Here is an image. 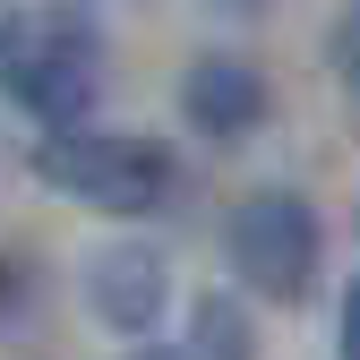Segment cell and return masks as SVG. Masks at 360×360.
Segmentation results:
<instances>
[{
    "mask_svg": "<svg viewBox=\"0 0 360 360\" xmlns=\"http://www.w3.org/2000/svg\"><path fill=\"white\" fill-rule=\"evenodd\" d=\"M180 360H257V326L240 318V300L206 292L198 318H189V352H180Z\"/></svg>",
    "mask_w": 360,
    "mask_h": 360,
    "instance_id": "cell-6",
    "label": "cell"
},
{
    "mask_svg": "<svg viewBox=\"0 0 360 360\" xmlns=\"http://www.w3.org/2000/svg\"><path fill=\"white\" fill-rule=\"evenodd\" d=\"M0 86L43 120V138H60L95 112L103 95V34L77 9H34L9 18V52H0Z\"/></svg>",
    "mask_w": 360,
    "mask_h": 360,
    "instance_id": "cell-2",
    "label": "cell"
},
{
    "mask_svg": "<svg viewBox=\"0 0 360 360\" xmlns=\"http://www.w3.org/2000/svg\"><path fill=\"white\" fill-rule=\"evenodd\" d=\"M266 112H275V95H266L257 60H240V52H198L189 69H180V120H189L198 138L240 146V138H257Z\"/></svg>",
    "mask_w": 360,
    "mask_h": 360,
    "instance_id": "cell-4",
    "label": "cell"
},
{
    "mask_svg": "<svg viewBox=\"0 0 360 360\" xmlns=\"http://www.w3.org/2000/svg\"><path fill=\"white\" fill-rule=\"evenodd\" d=\"M86 300L112 335H155L163 300H172V266L155 249H95L86 257Z\"/></svg>",
    "mask_w": 360,
    "mask_h": 360,
    "instance_id": "cell-5",
    "label": "cell"
},
{
    "mask_svg": "<svg viewBox=\"0 0 360 360\" xmlns=\"http://www.w3.org/2000/svg\"><path fill=\"white\" fill-rule=\"evenodd\" d=\"M223 257H232V275L257 292V300H309V283H318V257H326V223L318 206H309L300 189H283V180H266V189H249L232 206V223H223Z\"/></svg>",
    "mask_w": 360,
    "mask_h": 360,
    "instance_id": "cell-3",
    "label": "cell"
},
{
    "mask_svg": "<svg viewBox=\"0 0 360 360\" xmlns=\"http://www.w3.org/2000/svg\"><path fill=\"white\" fill-rule=\"evenodd\" d=\"M34 180L52 198H77V206H95V214L138 223V214L172 206L180 155L163 138H129V129H60V138L34 146Z\"/></svg>",
    "mask_w": 360,
    "mask_h": 360,
    "instance_id": "cell-1",
    "label": "cell"
},
{
    "mask_svg": "<svg viewBox=\"0 0 360 360\" xmlns=\"http://www.w3.org/2000/svg\"><path fill=\"white\" fill-rule=\"evenodd\" d=\"M335 360H360V283H352L343 309H335Z\"/></svg>",
    "mask_w": 360,
    "mask_h": 360,
    "instance_id": "cell-7",
    "label": "cell"
},
{
    "mask_svg": "<svg viewBox=\"0 0 360 360\" xmlns=\"http://www.w3.org/2000/svg\"><path fill=\"white\" fill-rule=\"evenodd\" d=\"M223 9H249V0H223Z\"/></svg>",
    "mask_w": 360,
    "mask_h": 360,
    "instance_id": "cell-9",
    "label": "cell"
},
{
    "mask_svg": "<svg viewBox=\"0 0 360 360\" xmlns=\"http://www.w3.org/2000/svg\"><path fill=\"white\" fill-rule=\"evenodd\" d=\"M0 52H9V18H0Z\"/></svg>",
    "mask_w": 360,
    "mask_h": 360,
    "instance_id": "cell-8",
    "label": "cell"
}]
</instances>
